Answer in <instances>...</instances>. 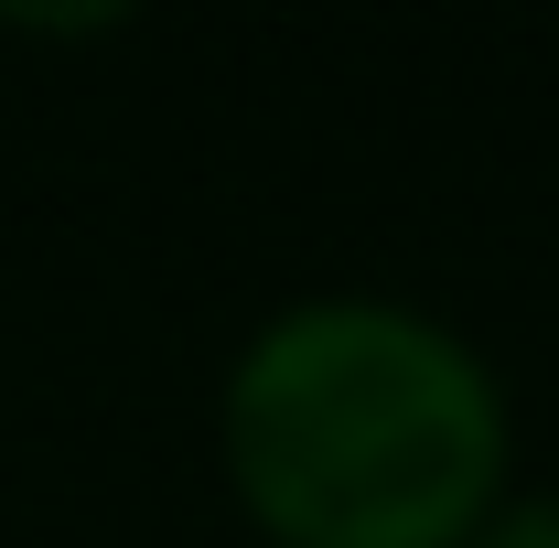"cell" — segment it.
<instances>
[{
  "label": "cell",
  "mask_w": 559,
  "mask_h": 548,
  "mask_svg": "<svg viewBox=\"0 0 559 548\" xmlns=\"http://www.w3.org/2000/svg\"><path fill=\"white\" fill-rule=\"evenodd\" d=\"M215 452L270 548H463L516 495L485 344L388 290L280 301L226 366Z\"/></svg>",
  "instance_id": "6da1fadb"
},
{
  "label": "cell",
  "mask_w": 559,
  "mask_h": 548,
  "mask_svg": "<svg viewBox=\"0 0 559 548\" xmlns=\"http://www.w3.org/2000/svg\"><path fill=\"white\" fill-rule=\"evenodd\" d=\"M463 548H559V495H506Z\"/></svg>",
  "instance_id": "7a4b0ae2"
}]
</instances>
